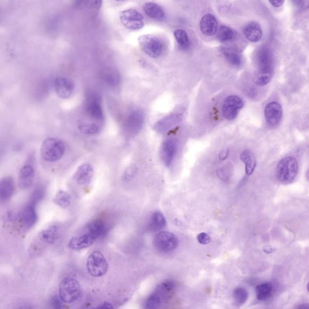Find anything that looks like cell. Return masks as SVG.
<instances>
[{"label":"cell","instance_id":"cell-1","mask_svg":"<svg viewBox=\"0 0 309 309\" xmlns=\"http://www.w3.org/2000/svg\"><path fill=\"white\" fill-rule=\"evenodd\" d=\"M105 116L101 97L94 92L88 93L83 108V117L77 127L82 134L93 136L99 134L104 124Z\"/></svg>","mask_w":309,"mask_h":309},{"label":"cell","instance_id":"cell-2","mask_svg":"<svg viewBox=\"0 0 309 309\" xmlns=\"http://www.w3.org/2000/svg\"><path fill=\"white\" fill-rule=\"evenodd\" d=\"M105 231V225L101 220H95L86 225L80 232L72 237L68 247L76 251L92 246Z\"/></svg>","mask_w":309,"mask_h":309},{"label":"cell","instance_id":"cell-3","mask_svg":"<svg viewBox=\"0 0 309 309\" xmlns=\"http://www.w3.org/2000/svg\"><path fill=\"white\" fill-rule=\"evenodd\" d=\"M175 288V283L173 281H165L161 283L147 299L144 304L145 308L149 309L160 308L171 298Z\"/></svg>","mask_w":309,"mask_h":309},{"label":"cell","instance_id":"cell-4","mask_svg":"<svg viewBox=\"0 0 309 309\" xmlns=\"http://www.w3.org/2000/svg\"><path fill=\"white\" fill-rule=\"evenodd\" d=\"M81 295L79 282L72 277H65L59 286V295L63 303L72 304L78 300Z\"/></svg>","mask_w":309,"mask_h":309},{"label":"cell","instance_id":"cell-5","mask_svg":"<svg viewBox=\"0 0 309 309\" xmlns=\"http://www.w3.org/2000/svg\"><path fill=\"white\" fill-rule=\"evenodd\" d=\"M298 162L293 156H287L279 162L276 175L279 182L289 184L293 182L297 175Z\"/></svg>","mask_w":309,"mask_h":309},{"label":"cell","instance_id":"cell-6","mask_svg":"<svg viewBox=\"0 0 309 309\" xmlns=\"http://www.w3.org/2000/svg\"><path fill=\"white\" fill-rule=\"evenodd\" d=\"M65 146L60 139L48 138L42 143L41 154L42 157L48 162L60 160L64 154Z\"/></svg>","mask_w":309,"mask_h":309},{"label":"cell","instance_id":"cell-7","mask_svg":"<svg viewBox=\"0 0 309 309\" xmlns=\"http://www.w3.org/2000/svg\"><path fill=\"white\" fill-rule=\"evenodd\" d=\"M108 263L101 252L95 251L88 257L87 268L91 276L94 277L104 276L108 270Z\"/></svg>","mask_w":309,"mask_h":309},{"label":"cell","instance_id":"cell-8","mask_svg":"<svg viewBox=\"0 0 309 309\" xmlns=\"http://www.w3.org/2000/svg\"><path fill=\"white\" fill-rule=\"evenodd\" d=\"M138 41L141 50L151 58H157L161 55L163 45L156 36L151 34L141 35Z\"/></svg>","mask_w":309,"mask_h":309},{"label":"cell","instance_id":"cell-9","mask_svg":"<svg viewBox=\"0 0 309 309\" xmlns=\"http://www.w3.org/2000/svg\"><path fill=\"white\" fill-rule=\"evenodd\" d=\"M154 245L157 250L162 252L173 251L177 247L179 241L177 237L168 232H159L154 238Z\"/></svg>","mask_w":309,"mask_h":309},{"label":"cell","instance_id":"cell-10","mask_svg":"<svg viewBox=\"0 0 309 309\" xmlns=\"http://www.w3.org/2000/svg\"><path fill=\"white\" fill-rule=\"evenodd\" d=\"M120 21L125 28L129 30H139L144 27V17L135 9H127L122 12Z\"/></svg>","mask_w":309,"mask_h":309},{"label":"cell","instance_id":"cell-11","mask_svg":"<svg viewBox=\"0 0 309 309\" xmlns=\"http://www.w3.org/2000/svg\"><path fill=\"white\" fill-rule=\"evenodd\" d=\"M144 116L143 112L139 110L130 112L124 120V129L125 133L128 136H135L140 131L143 126Z\"/></svg>","mask_w":309,"mask_h":309},{"label":"cell","instance_id":"cell-12","mask_svg":"<svg viewBox=\"0 0 309 309\" xmlns=\"http://www.w3.org/2000/svg\"><path fill=\"white\" fill-rule=\"evenodd\" d=\"M244 106V102L241 98L236 95H230L225 99L223 104V116L228 120H234Z\"/></svg>","mask_w":309,"mask_h":309},{"label":"cell","instance_id":"cell-13","mask_svg":"<svg viewBox=\"0 0 309 309\" xmlns=\"http://www.w3.org/2000/svg\"><path fill=\"white\" fill-rule=\"evenodd\" d=\"M54 88L59 97L62 99H67L74 93L75 85L69 78L58 77L54 81Z\"/></svg>","mask_w":309,"mask_h":309},{"label":"cell","instance_id":"cell-14","mask_svg":"<svg viewBox=\"0 0 309 309\" xmlns=\"http://www.w3.org/2000/svg\"><path fill=\"white\" fill-rule=\"evenodd\" d=\"M283 116L281 105L277 102H272L266 105L264 109V117L267 123L271 126H276L280 122Z\"/></svg>","mask_w":309,"mask_h":309},{"label":"cell","instance_id":"cell-15","mask_svg":"<svg viewBox=\"0 0 309 309\" xmlns=\"http://www.w3.org/2000/svg\"><path fill=\"white\" fill-rule=\"evenodd\" d=\"M176 151L177 143L175 139H168L163 142L161 149V157L166 166H170L172 163Z\"/></svg>","mask_w":309,"mask_h":309},{"label":"cell","instance_id":"cell-16","mask_svg":"<svg viewBox=\"0 0 309 309\" xmlns=\"http://www.w3.org/2000/svg\"><path fill=\"white\" fill-rule=\"evenodd\" d=\"M94 175V170L89 164H81L77 169L74 175L73 180L80 185H87L92 182Z\"/></svg>","mask_w":309,"mask_h":309},{"label":"cell","instance_id":"cell-17","mask_svg":"<svg viewBox=\"0 0 309 309\" xmlns=\"http://www.w3.org/2000/svg\"><path fill=\"white\" fill-rule=\"evenodd\" d=\"M182 119L183 117L181 114H171L157 122L154 126V129L159 134H165L176 125L180 124Z\"/></svg>","mask_w":309,"mask_h":309},{"label":"cell","instance_id":"cell-18","mask_svg":"<svg viewBox=\"0 0 309 309\" xmlns=\"http://www.w3.org/2000/svg\"><path fill=\"white\" fill-rule=\"evenodd\" d=\"M200 27L203 35L213 36L218 31V22L213 15L207 14L201 18Z\"/></svg>","mask_w":309,"mask_h":309},{"label":"cell","instance_id":"cell-19","mask_svg":"<svg viewBox=\"0 0 309 309\" xmlns=\"http://www.w3.org/2000/svg\"><path fill=\"white\" fill-rule=\"evenodd\" d=\"M35 171L30 165H26L21 169L18 176L19 187L23 190L30 188L33 185Z\"/></svg>","mask_w":309,"mask_h":309},{"label":"cell","instance_id":"cell-20","mask_svg":"<svg viewBox=\"0 0 309 309\" xmlns=\"http://www.w3.org/2000/svg\"><path fill=\"white\" fill-rule=\"evenodd\" d=\"M21 220L27 229H31L35 225L38 220V215L35 204L31 202L24 208L21 214Z\"/></svg>","mask_w":309,"mask_h":309},{"label":"cell","instance_id":"cell-21","mask_svg":"<svg viewBox=\"0 0 309 309\" xmlns=\"http://www.w3.org/2000/svg\"><path fill=\"white\" fill-rule=\"evenodd\" d=\"M15 185L11 176L2 178L0 183V198L2 202H6L14 195Z\"/></svg>","mask_w":309,"mask_h":309},{"label":"cell","instance_id":"cell-22","mask_svg":"<svg viewBox=\"0 0 309 309\" xmlns=\"http://www.w3.org/2000/svg\"><path fill=\"white\" fill-rule=\"evenodd\" d=\"M60 235V227L56 225L44 229L39 234V239L42 242L47 245H53L57 241Z\"/></svg>","mask_w":309,"mask_h":309},{"label":"cell","instance_id":"cell-23","mask_svg":"<svg viewBox=\"0 0 309 309\" xmlns=\"http://www.w3.org/2000/svg\"><path fill=\"white\" fill-rule=\"evenodd\" d=\"M245 37L252 42L257 43L261 40L262 36V29L261 26L256 22H251L247 24L244 29Z\"/></svg>","mask_w":309,"mask_h":309},{"label":"cell","instance_id":"cell-24","mask_svg":"<svg viewBox=\"0 0 309 309\" xmlns=\"http://www.w3.org/2000/svg\"><path fill=\"white\" fill-rule=\"evenodd\" d=\"M240 159L245 165V171L247 175H251L256 169L257 162L256 157L251 151L245 150L240 154Z\"/></svg>","mask_w":309,"mask_h":309},{"label":"cell","instance_id":"cell-25","mask_svg":"<svg viewBox=\"0 0 309 309\" xmlns=\"http://www.w3.org/2000/svg\"><path fill=\"white\" fill-rule=\"evenodd\" d=\"M143 10L147 15L156 20H162L165 16L163 9L154 2H146L143 5Z\"/></svg>","mask_w":309,"mask_h":309},{"label":"cell","instance_id":"cell-26","mask_svg":"<svg viewBox=\"0 0 309 309\" xmlns=\"http://www.w3.org/2000/svg\"><path fill=\"white\" fill-rule=\"evenodd\" d=\"M166 225V220L164 215L159 212H154L152 215L149 224V229L152 232L159 231Z\"/></svg>","mask_w":309,"mask_h":309},{"label":"cell","instance_id":"cell-27","mask_svg":"<svg viewBox=\"0 0 309 309\" xmlns=\"http://www.w3.org/2000/svg\"><path fill=\"white\" fill-rule=\"evenodd\" d=\"M103 78L105 83L112 88L116 87L120 82L119 73L114 68H107L103 73Z\"/></svg>","mask_w":309,"mask_h":309},{"label":"cell","instance_id":"cell-28","mask_svg":"<svg viewBox=\"0 0 309 309\" xmlns=\"http://www.w3.org/2000/svg\"><path fill=\"white\" fill-rule=\"evenodd\" d=\"M274 288L271 283L259 284L256 288V297L259 301L268 300L273 294Z\"/></svg>","mask_w":309,"mask_h":309},{"label":"cell","instance_id":"cell-29","mask_svg":"<svg viewBox=\"0 0 309 309\" xmlns=\"http://www.w3.org/2000/svg\"><path fill=\"white\" fill-rule=\"evenodd\" d=\"M222 51L227 60L232 65L239 67L241 65L242 57L236 50L232 48L224 47L222 48Z\"/></svg>","mask_w":309,"mask_h":309},{"label":"cell","instance_id":"cell-30","mask_svg":"<svg viewBox=\"0 0 309 309\" xmlns=\"http://www.w3.org/2000/svg\"><path fill=\"white\" fill-rule=\"evenodd\" d=\"M55 204L62 208L69 207L72 202V197L69 193L64 190H60L53 198Z\"/></svg>","mask_w":309,"mask_h":309},{"label":"cell","instance_id":"cell-31","mask_svg":"<svg viewBox=\"0 0 309 309\" xmlns=\"http://www.w3.org/2000/svg\"><path fill=\"white\" fill-rule=\"evenodd\" d=\"M236 36V33L229 27L221 26L220 27L218 38L219 41L225 43L234 39Z\"/></svg>","mask_w":309,"mask_h":309},{"label":"cell","instance_id":"cell-32","mask_svg":"<svg viewBox=\"0 0 309 309\" xmlns=\"http://www.w3.org/2000/svg\"><path fill=\"white\" fill-rule=\"evenodd\" d=\"M174 36L181 48H187L189 46V38L185 31L182 29H177L174 31Z\"/></svg>","mask_w":309,"mask_h":309},{"label":"cell","instance_id":"cell-33","mask_svg":"<svg viewBox=\"0 0 309 309\" xmlns=\"http://www.w3.org/2000/svg\"><path fill=\"white\" fill-rule=\"evenodd\" d=\"M233 298H234L235 303L237 305H242L246 302L247 298H248V293L245 288L238 287L235 289L234 293H233Z\"/></svg>","mask_w":309,"mask_h":309},{"label":"cell","instance_id":"cell-34","mask_svg":"<svg viewBox=\"0 0 309 309\" xmlns=\"http://www.w3.org/2000/svg\"><path fill=\"white\" fill-rule=\"evenodd\" d=\"M272 77V73L260 72H259L255 80L256 85L258 86H264L270 82Z\"/></svg>","mask_w":309,"mask_h":309},{"label":"cell","instance_id":"cell-35","mask_svg":"<svg viewBox=\"0 0 309 309\" xmlns=\"http://www.w3.org/2000/svg\"><path fill=\"white\" fill-rule=\"evenodd\" d=\"M102 0H84V5L90 11L96 12L102 6Z\"/></svg>","mask_w":309,"mask_h":309},{"label":"cell","instance_id":"cell-36","mask_svg":"<svg viewBox=\"0 0 309 309\" xmlns=\"http://www.w3.org/2000/svg\"><path fill=\"white\" fill-rule=\"evenodd\" d=\"M32 196L31 202L36 205V203L43 197L44 192L43 189L39 188H37V189L35 190V192H33Z\"/></svg>","mask_w":309,"mask_h":309},{"label":"cell","instance_id":"cell-37","mask_svg":"<svg viewBox=\"0 0 309 309\" xmlns=\"http://www.w3.org/2000/svg\"><path fill=\"white\" fill-rule=\"evenodd\" d=\"M197 239L198 242L202 245H207L211 242L210 235L205 232L200 233L198 235Z\"/></svg>","mask_w":309,"mask_h":309},{"label":"cell","instance_id":"cell-38","mask_svg":"<svg viewBox=\"0 0 309 309\" xmlns=\"http://www.w3.org/2000/svg\"><path fill=\"white\" fill-rule=\"evenodd\" d=\"M62 302L63 301L61 300L60 295H55L51 300V305L54 308H62L63 307Z\"/></svg>","mask_w":309,"mask_h":309},{"label":"cell","instance_id":"cell-39","mask_svg":"<svg viewBox=\"0 0 309 309\" xmlns=\"http://www.w3.org/2000/svg\"><path fill=\"white\" fill-rule=\"evenodd\" d=\"M272 6L279 7L284 4V0H269Z\"/></svg>","mask_w":309,"mask_h":309},{"label":"cell","instance_id":"cell-40","mask_svg":"<svg viewBox=\"0 0 309 309\" xmlns=\"http://www.w3.org/2000/svg\"><path fill=\"white\" fill-rule=\"evenodd\" d=\"M97 308L111 309V308H113V306H112L111 303H109L108 302H104V303L102 304V305H100L99 306H98Z\"/></svg>","mask_w":309,"mask_h":309},{"label":"cell","instance_id":"cell-41","mask_svg":"<svg viewBox=\"0 0 309 309\" xmlns=\"http://www.w3.org/2000/svg\"><path fill=\"white\" fill-rule=\"evenodd\" d=\"M228 155H229V151H223L220 152L219 154V158L221 159V160H224V159L227 158Z\"/></svg>","mask_w":309,"mask_h":309},{"label":"cell","instance_id":"cell-42","mask_svg":"<svg viewBox=\"0 0 309 309\" xmlns=\"http://www.w3.org/2000/svg\"><path fill=\"white\" fill-rule=\"evenodd\" d=\"M116 1H119V2H122V1H127V0H116Z\"/></svg>","mask_w":309,"mask_h":309},{"label":"cell","instance_id":"cell-43","mask_svg":"<svg viewBox=\"0 0 309 309\" xmlns=\"http://www.w3.org/2000/svg\"><path fill=\"white\" fill-rule=\"evenodd\" d=\"M307 289H308V292L309 293V283L308 284Z\"/></svg>","mask_w":309,"mask_h":309}]
</instances>
